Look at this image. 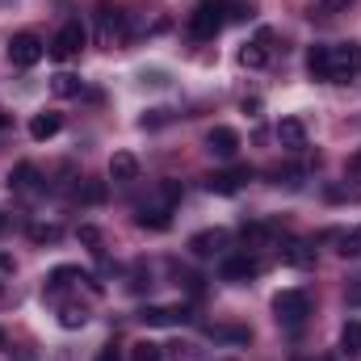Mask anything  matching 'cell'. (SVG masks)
Masks as SVG:
<instances>
[{
    "label": "cell",
    "mask_w": 361,
    "mask_h": 361,
    "mask_svg": "<svg viewBox=\"0 0 361 361\" xmlns=\"http://www.w3.org/2000/svg\"><path fill=\"white\" fill-rule=\"evenodd\" d=\"M361 72V42H336L328 47V80L332 85H349Z\"/></svg>",
    "instance_id": "6da1fadb"
},
{
    "label": "cell",
    "mask_w": 361,
    "mask_h": 361,
    "mask_svg": "<svg viewBox=\"0 0 361 361\" xmlns=\"http://www.w3.org/2000/svg\"><path fill=\"white\" fill-rule=\"evenodd\" d=\"M223 25H227V4H223V0H202V4L189 13V34L202 38V42L214 38Z\"/></svg>",
    "instance_id": "7a4b0ae2"
},
{
    "label": "cell",
    "mask_w": 361,
    "mask_h": 361,
    "mask_svg": "<svg viewBox=\"0 0 361 361\" xmlns=\"http://www.w3.org/2000/svg\"><path fill=\"white\" fill-rule=\"evenodd\" d=\"M273 315H277V324L298 328V324L311 315V298H307L302 290H281V294L273 298Z\"/></svg>",
    "instance_id": "3957f363"
},
{
    "label": "cell",
    "mask_w": 361,
    "mask_h": 361,
    "mask_svg": "<svg viewBox=\"0 0 361 361\" xmlns=\"http://www.w3.org/2000/svg\"><path fill=\"white\" fill-rule=\"evenodd\" d=\"M85 42H89V30H85L80 21H68V25L55 34V42L47 47V55H51V59H72V55H80Z\"/></svg>",
    "instance_id": "277c9868"
},
{
    "label": "cell",
    "mask_w": 361,
    "mask_h": 361,
    "mask_svg": "<svg viewBox=\"0 0 361 361\" xmlns=\"http://www.w3.org/2000/svg\"><path fill=\"white\" fill-rule=\"evenodd\" d=\"M42 55H47V47H42L38 34H13V38H8V59H13L17 68H34Z\"/></svg>",
    "instance_id": "5b68a950"
},
{
    "label": "cell",
    "mask_w": 361,
    "mask_h": 361,
    "mask_svg": "<svg viewBox=\"0 0 361 361\" xmlns=\"http://www.w3.org/2000/svg\"><path fill=\"white\" fill-rule=\"evenodd\" d=\"M92 17H97V38L109 47V42H114V34L122 30V8H118V4H109V0H97Z\"/></svg>",
    "instance_id": "8992f818"
},
{
    "label": "cell",
    "mask_w": 361,
    "mask_h": 361,
    "mask_svg": "<svg viewBox=\"0 0 361 361\" xmlns=\"http://www.w3.org/2000/svg\"><path fill=\"white\" fill-rule=\"evenodd\" d=\"M277 257H281V265H290V269H311V265H315V248H311L307 240H281Z\"/></svg>",
    "instance_id": "52a82bcc"
},
{
    "label": "cell",
    "mask_w": 361,
    "mask_h": 361,
    "mask_svg": "<svg viewBox=\"0 0 361 361\" xmlns=\"http://www.w3.org/2000/svg\"><path fill=\"white\" fill-rule=\"evenodd\" d=\"M219 273H223V281H248V277H257V273H261V261H257V257H248V252H244V257H227Z\"/></svg>",
    "instance_id": "ba28073f"
},
{
    "label": "cell",
    "mask_w": 361,
    "mask_h": 361,
    "mask_svg": "<svg viewBox=\"0 0 361 361\" xmlns=\"http://www.w3.org/2000/svg\"><path fill=\"white\" fill-rule=\"evenodd\" d=\"M206 147H210L214 156H223V160H231V156L240 152V135H235L231 126H214V130L206 135Z\"/></svg>",
    "instance_id": "9c48e42d"
},
{
    "label": "cell",
    "mask_w": 361,
    "mask_h": 361,
    "mask_svg": "<svg viewBox=\"0 0 361 361\" xmlns=\"http://www.w3.org/2000/svg\"><path fill=\"white\" fill-rule=\"evenodd\" d=\"M227 240H231V235H227L223 227H214V231H197V235L189 240V248H193L197 257H214V252L227 248Z\"/></svg>",
    "instance_id": "30bf717a"
},
{
    "label": "cell",
    "mask_w": 361,
    "mask_h": 361,
    "mask_svg": "<svg viewBox=\"0 0 361 361\" xmlns=\"http://www.w3.org/2000/svg\"><path fill=\"white\" fill-rule=\"evenodd\" d=\"M269 42H273V34L261 30L257 42H248V47L240 51V63H244V68H265V63H269Z\"/></svg>",
    "instance_id": "8fae6325"
},
{
    "label": "cell",
    "mask_w": 361,
    "mask_h": 361,
    "mask_svg": "<svg viewBox=\"0 0 361 361\" xmlns=\"http://www.w3.org/2000/svg\"><path fill=\"white\" fill-rule=\"evenodd\" d=\"M139 319L152 328H173V324H185V307H143Z\"/></svg>",
    "instance_id": "7c38bea8"
},
{
    "label": "cell",
    "mask_w": 361,
    "mask_h": 361,
    "mask_svg": "<svg viewBox=\"0 0 361 361\" xmlns=\"http://www.w3.org/2000/svg\"><path fill=\"white\" fill-rule=\"evenodd\" d=\"M59 126H63V114H55V109H42V114H34L30 118V139H51V135H59Z\"/></svg>",
    "instance_id": "4fadbf2b"
},
{
    "label": "cell",
    "mask_w": 361,
    "mask_h": 361,
    "mask_svg": "<svg viewBox=\"0 0 361 361\" xmlns=\"http://www.w3.org/2000/svg\"><path fill=\"white\" fill-rule=\"evenodd\" d=\"M277 139H281V147L302 152V147H307V126H302L298 118H281V122H277Z\"/></svg>",
    "instance_id": "5bb4252c"
},
{
    "label": "cell",
    "mask_w": 361,
    "mask_h": 361,
    "mask_svg": "<svg viewBox=\"0 0 361 361\" xmlns=\"http://www.w3.org/2000/svg\"><path fill=\"white\" fill-rule=\"evenodd\" d=\"M248 180V169H231V173H214V177H206V189L210 193H223V197H231L240 185Z\"/></svg>",
    "instance_id": "9a60e30c"
},
{
    "label": "cell",
    "mask_w": 361,
    "mask_h": 361,
    "mask_svg": "<svg viewBox=\"0 0 361 361\" xmlns=\"http://www.w3.org/2000/svg\"><path fill=\"white\" fill-rule=\"evenodd\" d=\"M135 177H139V160H135L130 152H114V160H109V180L130 185Z\"/></svg>",
    "instance_id": "2e32d148"
},
{
    "label": "cell",
    "mask_w": 361,
    "mask_h": 361,
    "mask_svg": "<svg viewBox=\"0 0 361 361\" xmlns=\"http://www.w3.org/2000/svg\"><path fill=\"white\" fill-rule=\"evenodd\" d=\"M8 189H17V193H34V189H38V169H34V164H17L13 177H8Z\"/></svg>",
    "instance_id": "e0dca14e"
},
{
    "label": "cell",
    "mask_w": 361,
    "mask_h": 361,
    "mask_svg": "<svg viewBox=\"0 0 361 361\" xmlns=\"http://www.w3.org/2000/svg\"><path fill=\"white\" fill-rule=\"evenodd\" d=\"M307 72H311L315 80H328V47H324V42H315V47L307 51Z\"/></svg>",
    "instance_id": "ac0fdd59"
},
{
    "label": "cell",
    "mask_w": 361,
    "mask_h": 361,
    "mask_svg": "<svg viewBox=\"0 0 361 361\" xmlns=\"http://www.w3.org/2000/svg\"><path fill=\"white\" fill-rule=\"evenodd\" d=\"M341 349H345L349 357L361 353V319H349V324L341 328Z\"/></svg>",
    "instance_id": "d6986e66"
},
{
    "label": "cell",
    "mask_w": 361,
    "mask_h": 361,
    "mask_svg": "<svg viewBox=\"0 0 361 361\" xmlns=\"http://www.w3.org/2000/svg\"><path fill=\"white\" fill-rule=\"evenodd\" d=\"M169 214H173V210H156V206H143V210H139V227H152V231H164V227L173 223Z\"/></svg>",
    "instance_id": "ffe728a7"
},
{
    "label": "cell",
    "mask_w": 361,
    "mask_h": 361,
    "mask_svg": "<svg viewBox=\"0 0 361 361\" xmlns=\"http://www.w3.org/2000/svg\"><path fill=\"white\" fill-rule=\"evenodd\" d=\"M80 89H85V85H80V76H72V72H59V76L51 80V92H55V97H80Z\"/></svg>",
    "instance_id": "44dd1931"
},
{
    "label": "cell",
    "mask_w": 361,
    "mask_h": 361,
    "mask_svg": "<svg viewBox=\"0 0 361 361\" xmlns=\"http://www.w3.org/2000/svg\"><path fill=\"white\" fill-rule=\"evenodd\" d=\"M59 324H63V328H85V324H89V311H85V307H63V311H59Z\"/></svg>",
    "instance_id": "7402d4cb"
},
{
    "label": "cell",
    "mask_w": 361,
    "mask_h": 361,
    "mask_svg": "<svg viewBox=\"0 0 361 361\" xmlns=\"http://www.w3.org/2000/svg\"><path fill=\"white\" fill-rule=\"evenodd\" d=\"M130 361H164V353H160V345L143 341V345H135V349H130Z\"/></svg>",
    "instance_id": "603a6c76"
},
{
    "label": "cell",
    "mask_w": 361,
    "mask_h": 361,
    "mask_svg": "<svg viewBox=\"0 0 361 361\" xmlns=\"http://www.w3.org/2000/svg\"><path fill=\"white\" fill-rule=\"evenodd\" d=\"M30 240H34V244H55V240H59V227H42V223H38V227H30Z\"/></svg>",
    "instance_id": "cb8c5ba5"
},
{
    "label": "cell",
    "mask_w": 361,
    "mask_h": 361,
    "mask_svg": "<svg viewBox=\"0 0 361 361\" xmlns=\"http://www.w3.org/2000/svg\"><path fill=\"white\" fill-rule=\"evenodd\" d=\"M72 277H85V273L76 269V265H59V269L51 273V290H55V286H68Z\"/></svg>",
    "instance_id": "d4e9b609"
},
{
    "label": "cell",
    "mask_w": 361,
    "mask_h": 361,
    "mask_svg": "<svg viewBox=\"0 0 361 361\" xmlns=\"http://www.w3.org/2000/svg\"><path fill=\"white\" fill-rule=\"evenodd\" d=\"M349 4H353V0H319L315 13H319V17H336V13H349Z\"/></svg>",
    "instance_id": "484cf974"
},
{
    "label": "cell",
    "mask_w": 361,
    "mask_h": 361,
    "mask_svg": "<svg viewBox=\"0 0 361 361\" xmlns=\"http://www.w3.org/2000/svg\"><path fill=\"white\" fill-rule=\"evenodd\" d=\"M341 244H345V248H341L345 257H357V261H361V227H353V231H349Z\"/></svg>",
    "instance_id": "4316f807"
},
{
    "label": "cell",
    "mask_w": 361,
    "mask_h": 361,
    "mask_svg": "<svg viewBox=\"0 0 361 361\" xmlns=\"http://www.w3.org/2000/svg\"><path fill=\"white\" fill-rule=\"evenodd\" d=\"M265 240H269V227H261V223L244 227V244H265Z\"/></svg>",
    "instance_id": "83f0119b"
},
{
    "label": "cell",
    "mask_w": 361,
    "mask_h": 361,
    "mask_svg": "<svg viewBox=\"0 0 361 361\" xmlns=\"http://www.w3.org/2000/svg\"><path fill=\"white\" fill-rule=\"evenodd\" d=\"M85 202H89V206L105 202V185H101V180H89V185H85Z\"/></svg>",
    "instance_id": "f1b7e54d"
},
{
    "label": "cell",
    "mask_w": 361,
    "mask_h": 361,
    "mask_svg": "<svg viewBox=\"0 0 361 361\" xmlns=\"http://www.w3.org/2000/svg\"><path fill=\"white\" fill-rule=\"evenodd\" d=\"M345 177L361 185V152H353V156H349V164H345Z\"/></svg>",
    "instance_id": "f546056e"
},
{
    "label": "cell",
    "mask_w": 361,
    "mask_h": 361,
    "mask_svg": "<svg viewBox=\"0 0 361 361\" xmlns=\"http://www.w3.org/2000/svg\"><path fill=\"white\" fill-rule=\"evenodd\" d=\"M248 17H252L248 4H227V21H248Z\"/></svg>",
    "instance_id": "4dcf8cb0"
},
{
    "label": "cell",
    "mask_w": 361,
    "mask_h": 361,
    "mask_svg": "<svg viewBox=\"0 0 361 361\" xmlns=\"http://www.w3.org/2000/svg\"><path fill=\"white\" fill-rule=\"evenodd\" d=\"M345 302H349V307H361V277H353V281H349V290H345Z\"/></svg>",
    "instance_id": "1f68e13d"
},
{
    "label": "cell",
    "mask_w": 361,
    "mask_h": 361,
    "mask_svg": "<svg viewBox=\"0 0 361 361\" xmlns=\"http://www.w3.org/2000/svg\"><path fill=\"white\" fill-rule=\"evenodd\" d=\"M214 336H223V341H248V328H219Z\"/></svg>",
    "instance_id": "d6a6232c"
},
{
    "label": "cell",
    "mask_w": 361,
    "mask_h": 361,
    "mask_svg": "<svg viewBox=\"0 0 361 361\" xmlns=\"http://www.w3.org/2000/svg\"><path fill=\"white\" fill-rule=\"evenodd\" d=\"M80 240H85V244H97L101 235H97V227H80Z\"/></svg>",
    "instance_id": "836d02e7"
},
{
    "label": "cell",
    "mask_w": 361,
    "mask_h": 361,
    "mask_svg": "<svg viewBox=\"0 0 361 361\" xmlns=\"http://www.w3.org/2000/svg\"><path fill=\"white\" fill-rule=\"evenodd\" d=\"M97 361H118V349H114V345H109V349H101V357Z\"/></svg>",
    "instance_id": "e575fe53"
},
{
    "label": "cell",
    "mask_w": 361,
    "mask_h": 361,
    "mask_svg": "<svg viewBox=\"0 0 361 361\" xmlns=\"http://www.w3.org/2000/svg\"><path fill=\"white\" fill-rule=\"evenodd\" d=\"M0 349H4V328H0Z\"/></svg>",
    "instance_id": "d590c367"
},
{
    "label": "cell",
    "mask_w": 361,
    "mask_h": 361,
    "mask_svg": "<svg viewBox=\"0 0 361 361\" xmlns=\"http://www.w3.org/2000/svg\"><path fill=\"white\" fill-rule=\"evenodd\" d=\"M0 231H4V214H0Z\"/></svg>",
    "instance_id": "8d00e7d4"
}]
</instances>
